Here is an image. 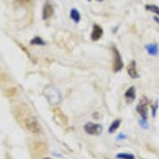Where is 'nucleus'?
<instances>
[{
  "instance_id": "12",
  "label": "nucleus",
  "mask_w": 159,
  "mask_h": 159,
  "mask_svg": "<svg viewBox=\"0 0 159 159\" xmlns=\"http://www.w3.org/2000/svg\"><path fill=\"white\" fill-rule=\"evenodd\" d=\"M70 18L75 24H78L81 20V14L76 8H72L70 10Z\"/></svg>"
},
{
  "instance_id": "18",
  "label": "nucleus",
  "mask_w": 159,
  "mask_h": 159,
  "mask_svg": "<svg viewBox=\"0 0 159 159\" xmlns=\"http://www.w3.org/2000/svg\"><path fill=\"white\" fill-rule=\"evenodd\" d=\"M139 124L141 125V127L143 128H148V121L143 120V119H141L139 121Z\"/></svg>"
},
{
  "instance_id": "15",
  "label": "nucleus",
  "mask_w": 159,
  "mask_h": 159,
  "mask_svg": "<svg viewBox=\"0 0 159 159\" xmlns=\"http://www.w3.org/2000/svg\"><path fill=\"white\" fill-rule=\"evenodd\" d=\"M145 8H146V10L150 11V12L153 13H156L157 15H159L158 6L154 5V4H147V5H145Z\"/></svg>"
},
{
  "instance_id": "4",
  "label": "nucleus",
  "mask_w": 159,
  "mask_h": 159,
  "mask_svg": "<svg viewBox=\"0 0 159 159\" xmlns=\"http://www.w3.org/2000/svg\"><path fill=\"white\" fill-rule=\"evenodd\" d=\"M84 131L86 132V133L89 134V135H100L102 132V127L101 124L94 123H87L84 127Z\"/></svg>"
},
{
  "instance_id": "3",
  "label": "nucleus",
  "mask_w": 159,
  "mask_h": 159,
  "mask_svg": "<svg viewBox=\"0 0 159 159\" xmlns=\"http://www.w3.org/2000/svg\"><path fill=\"white\" fill-rule=\"evenodd\" d=\"M111 49H112V57H113V63H112L113 72L117 73V72L122 70L123 68V59H122V56H121L120 52L115 46H112Z\"/></svg>"
},
{
  "instance_id": "11",
  "label": "nucleus",
  "mask_w": 159,
  "mask_h": 159,
  "mask_svg": "<svg viewBox=\"0 0 159 159\" xmlns=\"http://www.w3.org/2000/svg\"><path fill=\"white\" fill-rule=\"evenodd\" d=\"M145 48L148 52V54L152 55V56H156L158 53V45L154 43H148L147 45H145Z\"/></svg>"
},
{
  "instance_id": "13",
  "label": "nucleus",
  "mask_w": 159,
  "mask_h": 159,
  "mask_svg": "<svg viewBox=\"0 0 159 159\" xmlns=\"http://www.w3.org/2000/svg\"><path fill=\"white\" fill-rule=\"evenodd\" d=\"M121 120L120 119H116L114 122H112V123L110 125L109 128H108V133H113L115 131H117V129L120 127Z\"/></svg>"
},
{
  "instance_id": "19",
  "label": "nucleus",
  "mask_w": 159,
  "mask_h": 159,
  "mask_svg": "<svg viewBox=\"0 0 159 159\" xmlns=\"http://www.w3.org/2000/svg\"><path fill=\"white\" fill-rule=\"evenodd\" d=\"M31 0H18V3H21V4H25V3H28Z\"/></svg>"
},
{
  "instance_id": "10",
  "label": "nucleus",
  "mask_w": 159,
  "mask_h": 159,
  "mask_svg": "<svg viewBox=\"0 0 159 159\" xmlns=\"http://www.w3.org/2000/svg\"><path fill=\"white\" fill-rule=\"evenodd\" d=\"M124 98L126 99L127 103H132L136 99V89L133 86L130 87L124 93Z\"/></svg>"
},
{
  "instance_id": "16",
  "label": "nucleus",
  "mask_w": 159,
  "mask_h": 159,
  "mask_svg": "<svg viewBox=\"0 0 159 159\" xmlns=\"http://www.w3.org/2000/svg\"><path fill=\"white\" fill-rule=\"evenodd\" d=\"M116 157L119 159H135V156L130 153H125V152H121L116 155Z\"/></svg>"
},
{
  "instance_id": "6",
  "label": "nucleus",
  "mask_w": 159,
  "mask_h": 159,
  "mask_svg": "<svg viewBox=\"0 0 159 159\" xmlns=\"http://www.w3.org/2000/svg\"><path fill=\"white\" fill-rule=\"evenodd\" d=\"M53 113H54V119L58 124L61 126H68V118L65 116V114L62 112V110L58 107H56L53 109Z\"/></svg>"
},
{
  "instance_id": "14",
  "label": "nucleus",
  "mask_w": 159,
  "mask_h": 159,
  "mask_svg": "<svg viewBox=\"0 0 159 159\" xmlns=\"http://www.w3.org/2000/svg\"><path fill=\"white\" fill-rule=\"evenodd\" d=\"M30 44L32 45H39V46H44L46 44V43L44 42V40L40 38V37H35L30 41Z\"/></svg>"
},
{
  "instance_id": "24",
  "label": "nucleus",
  "mask_w": 159,
  "mask_h": 159,
  "mask_svg": "<svg viewBox=\"0 0 159 159\" xmlns=\"http://www.w3.org/2000/svg\"><path fill=\"white\" fill-rule=\"evenodd\" d=\"M88 1H91V0H88Z\"/></svg>"
},
{
  "instance_id": "7",
  "label": "nucleus",
  "mask_w": 159,
  "mask_h": 159,
  "mask_svg": "<svg viewBox=\"0 0 159 159\" xmlns=\"http://www.w3.org/2000/svg\"><path fill=\"white\" fill-rule=\"evenodd\" d=\"M54 13V8L53 6L48 0L45 2L43 8V20H48L49 19Z\"/></svg>"
},
{
  "instance_id": "20",
  "label": "nucleus",
  "mask_w": 159,
  "mask_h": 159,
  "mask_svg": "<svg viewBox=\"0 0 159 159\" xmlns=\"http://www.w3.org/2000/svg\"><path fill=\"white\" fill-rule=\"evenodd\" d=\"M126 138V136L123 135V133H121L120 135L117 137V139H119V140H121V139H123V138Z\"/></svg>"
},
{
  "instance_id": "21",
  "label": "nucleus",
  "mask_w": 159,
  "mask_h": 159,
  "mask_svg": "<svg viewBox=\"0 0 159 159\" xmlns=\"http://www.w3.org/2000/svg\"><path fill=\"white\" fill-rule=\"evenodd\" d=\"M153 19H154V21L156 22L157 24L159 25V18H157V17H156V16H155V17H153Z\"/></svg>"
},
{
  "instance_id": "8",
  "label": "nucleus",
  "mask_w": 159,
  "mask_h": 159,
  "mask_svg": "<svg viewBox=\"0 0 159 159\" xmlns=\"http://www.w3.org/2000/svg\"><path fill=\"white\" fill-rule=\"evenodd\" d=\"M103 34V29L100 25L94 24L93 27V31L91 33V40L93 42H96L101 39Z\"/></svg>"
},
{
  "instance_id": "1",
  "label": "nucleus",
  "mask_w": 159,
  "mask_h": 159,
  "mask_svg": "<svg viewBox=\"0 0 159 159\" xmlns=\"http://www.w3.org/2000/svg\"><path fill=\"white\" fill-rule=\"evenodd\" d=\"M44 95L50 104L57 105L61 102V94L55 87L48 86L44 89Z\"/></svg>"
},
{
  "instance_id": "17",
  "label": "nucleus",
  "mask_w": 159,
  "mask_h": 159,
  "mask_svg": "<svg viewBox=\"0 0 159 159\" xmlns=\"http://www.w3.org/2000/svg\"><path fill=\"white\" fill-rule=\"evenodd\" d=\"M158 107H159L158 101H157V100H156V101H155V102H154V104L152 105V117H156Z\"/></svg>"
},
{
  "instance_id": "2",
  "label": "nucleus",
  "mask_w": 159,
  "mask_h": 159,
  "mask_svg": "<svg viewBox=\"0 0 159 159\" xmlns=\"http://www.w3.org/2000/svg\"><path fill=\"white\" fill-rule=\"evenodd\" d=\"M24 125L29 132L32 133H39L41 131V126L39 124V121L36 117L33 115H29L24 119Z\"/></svg>"
},
{
  "instance_id": "5",
  "label": "nucleus",
  "mask_w": 159,
  "mask_h": 159,
  "mask_svg": "<svg viewBox=\"0 0 159 159\" xmlns=\"http://www.w3.org/2000/svg\"><path fill=\"white\" fill-rule=\"evenodd\" d=\"M148 99L145 97H143L136 107L137 112H138V114H140L142 119L143 120H148Z\"/></svg>"
},
{
  "instance_id": "22",
  "label": "nucleus",
  "mask_w": 159,
  "mask_h": 159,
  "mask_svg": "<svg viewBox=\"0 0 159 159\" xmlns=\"http://www.w3.org/2000/svg\"><path fill=\"white\" fill-rule=\"evenodd\" d=\"M98 1H99V2H102L103 0H98Z\"/></svg>"
},
{
  "instance_id": "9",
  "label": "nucleus",
  "mask_w": 159,
  "mask_h": 159,
  "mask_svg": "<svg viewBox=\"0 0 159 159\" xmlns=\"http://www.w3.org/2000/svg\"><path fill=\"white\" fill-rule=\"evenodd\" d=\"M127 71H128V75L130 76L132 78H139V74L137 70V63L135 60H133L127 67Z\"/></svg>"
},
{
  "instance_id": "23",
  "label": "nucleus",
  "mask_w": 159,
  "mask_h": 159,
  "mask_svg": "<svg viewBox=\"0 0 159 159\" xmlns=\"http://www.w3.org/2000/svg\"><path fill=\"white\" fill-rule=\"evenodd\" d=\"M43 159H51V158H49V157H46V158H43Z\"/></svg>"
}]
</instances>
